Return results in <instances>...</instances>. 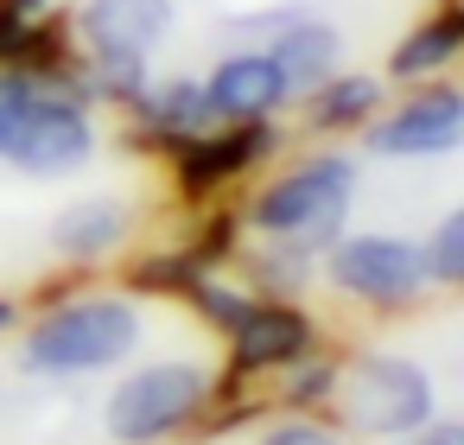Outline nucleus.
<instances>
[{
  "label": "nucleus",
  "instance_id": "obj_5",
  "mask_svg": "<svg viewBox=\"0 0 464 445\" xmlns=\"http://www.w3.org/2000/svg\"><path fill=\"white\" fill-rule=\"evenodd\" d=\"M7 160H14L20 172H33V179L77 172V166L90 160V121H83V109L33 96V109L20 115V128H14V140H7Z\"/></svg>",
  "mask_w": 464,
  "mask_h": 445
},
{
  "label": "nucleus",
  "instance_id": "obj_16",
  "mask_svg": "<svg viewBox=\"0 0 464 445\" xmlns=\"http://www.w3.org/2000/svg\"><path fill=\"white\" fill-rule=\"evenodd\" d=\"M153 115L166 121V128H198L204 115H217V102H210V90H191V83H172L160 102H153Z\"/></svg>",
  "mask_w": 464,
  "mask_h": 445
},
{
  "label": "nucleus",
  "instance_id": "obj_13",
  "mask_svg": "<svg viewBox=\"0 0 464 445\" xmlns=\"http://www.w3.org/2000/svg\"><path fill=\"white\" fill-rule=\"evenodd\" d=\"M261 147H274V134H267V128H242V134H229V140H217V147H198V153L185 160V179H191V185H204V179H223V172L248 166Z\"/></svg>",
  "mask_w": 464,
  "mask_h": 445
},
{
  "label": "nucleus",
  "instance_id": "obj_19",
  "mask_svg": "<svg viewBox=\"0 0 464 445\" xmlns=\"http://www.w3.org/2000/svg\"><path fill=\"white\" fill-rule=\"evenodd\" d=\"M261 445H337L324 426H305V420H286V426H267Z\"/></svg>",
  "mask_w": 464,
  "mask_h": 445
},
{
  "label": "nucleus",
  "instance_id": "obj_12",
  "mask_svg": "<svg viewBox=\"0 0 464 445\" xmlns=\"http://www.w3.org/2000/svg\"><path fill=\"white\" fill-rule=\"evenodd\" d=\"M274 64L286 71V83H318V77H331V64H337V33H331V26H293V33H280Z\"/></svg>",
  "mask_w": 464,
  "mask_h": 445
},
{
  "label": "nucleus",
  "instance_id": "obj_18",
  "mask_svg": "<svg viewBox=\"0 0 464 445\" xmlns=\"http://www.w3.org/2000/svg\"><path fill=\"white\" fill-rule=\"evenodd\" d=\"M26 109H33V83L26 77H0V153H7V140H14Z\"/></svg>",
  "mask_w": 464,
  "mask_h": 445
},
{
  "label": "nucleus",
  "instance_id": "obj_17",
  "mask_svg": "<svg viewBox=\"0 0 464 445\" xmlns=\"http://www.w3.org/2000/svg\"><path fill=\"white\" fill-rule=\"evenodd\" d=\"M426 267H432L439 280H464V210H451V217L439 223V236H432V255H426Z\"/></svg>",
  "mask_w": 464,
  "mask_h": 445
},
{
  "label": "nucleus",
  "instance_id": "obj_4",
  "mask_svg": "<svg viewBox=\"0 0 464 445\" xmlns=\"http://www.w3.org/2000/svg\"><path fill=\"white\" fill-rule=\"evenodd\" d=\"M343 204H350V160H312L255 204V223L274 236H318L343 217Z\"/></svg>",
  "mask_w": 464,
  "mask_h": 445
},
{
  "label": "nucleus",
  "instance_id": "obj_7",
  "mask_svg": "<svg viewBox=\"0 0 464 445\" xmlns=\"http://www.w3.org/2000/svg\"><path fill=\"white\" fill-rule=\"evenodd\" d=\"M464 140V96L458 90H426L407 109H394L375 128V153L407 160V153H451Z\"/></svg>",
  "mask_w": 464,
  "mask_h": 445
},
{
  "label": "nucleus",
  "instance_id": "obj_21",
  "mask_svg": "<svg viewBox=\"0 0 464 445\" xmlns=\"http://www.w3.org/2000/svg\"><path fill=\"white\" fill-rule=\"evenodd\" d=\"M420 445H464V420H451V426H432V432H420Z\"/></svg>",
  "mask_w": 464,
  "mask_h": 445
},
{
  "label": "nucleus",
  "instance_id": "obj_6",
  "mask_svg": "<svg viewBox=\"0 0 464 445\" xmlns=\"http://www.w3.org/2000/svg\"><path fill=\"white\" fill-rule=\"evenodd\" d=\"M331 280L356 299H375V305H394L420 286V255L394 236H350L331 248Z\"/></svg>",
  "mask_w": 464,
  "mask_h": 445
},
{
  "label": "nucleus",
  "instance_id": "obj_2",
  "mask_svg": "<svg viewBox=\"0 0 464 445\" xmlns=\"http://www.w3.org/2000/svg\"><path fill=\"white\" fill-rule=\"evenodd\" d=\"M204 388L210 375L198 363H153L140 375H128L115 394H109V432L121 445H147V439H166L172 426H185L198 407H204Z\"/></svg>",
  "mask_w": 464,
  "mask_h": 445
},
{
  "label": "nucleus",
  "instance_id": "obj_15",
  "mask_svg": "<svg viewBox=\"0 0 464 445\" xmlns=\"http://www.w3.org/2000/svg\"><path fill=\"white\" fill-rule=\"evenodd\" d=\"M369 109H375V83H369V77H343V83L312 109V121H318V128H343V121L369 115Z\"/></svg>",
  "mask_w": 464,
  "mask_h": 445
},
{
  "label": "nucleus",
  "instance_id": "obj_20",
  "mask_svg": "<svg viewBox=\"0 0 464 445\" xmlns=\"http://www.w3.org/2000/svg\"><path fill=\"white\" fill-rule=\"evenodd\" d=\"M20 7H7V14H0V58H7V52H20Z\"/></svg>",
  "mask_w": 464,
  "mask_h": 445
},
{
  "label": "nucleus",
  "instance_id": "obj_14",
  "mask_svg": "<svg viewBox=\"0 0 464 445\" xmlns=\"http://www.w3.org/2000/svg\"><path fill=\"white\" fill-rule=\"evenodd\" d=\"M458 39H464V20L426 26V33H413V39L394 52V71H401V77H413V71H432V64H445V58L458 52Z\"/></svg>",
  "mask_w": 464,
  "mask_h": 445
},
{
  "label": "nucleus",
  "instance_id": "obj_8",
  "mask_svg": "<svg viewBox=\"0 0 464 445\" xmlns=\"http://www.w3.org/2000/svg\"><path fill=\"white\" fill-rule=\"evenodd\" d=\"M172 26V0H90L83 33L96 39V52H147L160 45Z\"/></svg>",
  "mask_w": 464,
  "mask_h": 445
},
{
  "label": "nucleus",
  "instance_id": "obj_10",
  "mask_svg": "<svg viewBox=\"0 0 464 445\" xmlns=\"http://www.w3.org/2000/svg\"><path fill=\"white\" fill-rule=\"evenodd\" d=\"M305 350V318L286 312V305H261V312H242L236 324V356L242 363H286Z\"/></svg>",
  "mask_w": 464,
  "mask_h": 445
},
{
  "label": "nucleus",
  "instance_id": "obj_22",
  "mask_svg": "<svg viewBox=\"0 0 464 445\" xmlns=\"http://www.w3.org/2000/svg\"><path fill=\"white\" fill-rule=\"evenodd\" d=\"M14 7H39V0H14Z\"/></svg>",
  "mask_w": 464,
  "mask_h": 445
},
{
  "label": "nucleus",
  "instance_id": "obj_3",
  "mask_svg": "<svg viewBox=\"0 0 464 445\" xmlns=\"http://www.w3.org/2000/svg\"><path fill=\"white\" fill-rule=\"evenodd\" d=\"M343 401H350V420L362 432H413L432 413V382L407 356H362L350 369Z\"/></svg>",
  "mask_w": 464,
  "mask_h": 445
},
{
  "label": "nucleus",
  "instance_id": "obj_1",
  "mask_svg": "<svg viewBox=\"0 0 464 445\" xmlns=\"http://www.w3.org/2000/svg\"><path fill=\"white\" fill-rule=\"evenodd\" d=\"M140 343V312L128 299H77L58 305L33 337H26V369L39 375H90L121 363Z\"/></svg>",
  "mask_w": 464,
  "mask_h": 445
},
{
  "label": "nucleus",
  "instance_id": "obj_11",
  "mask_svg": "<svg viewBox=\"0 0 464 445\" xmlns=\"http://www.w3.org/2000/svg\"><path fill=\"white\" fill-rule=\"evenodd\" d=\"M121 229H128V217H121L109 198H83V204H71V210L52 223V242H58L64 255H102V248L121 242Z\"/></svg>",
  "mask_w": 464,
  "mask_h": 445
},
{
  "label": "nucleus",
  "instance_id": "obj_9",
  "mask_svg": "<svg viewBox=\"0 0 464 445\" xmlns=\"http://www.w3.org/2000/svg\"><path fill=\"white\" fill-rule=\"evenodd\" d=\"M286 90H293V83H286V71H280L274 58H229V64L210 77L217 115H261V109H274Z\"/></svg>",
  "mask_w": 464,
  "mask_h": 445
}]
</instances>
